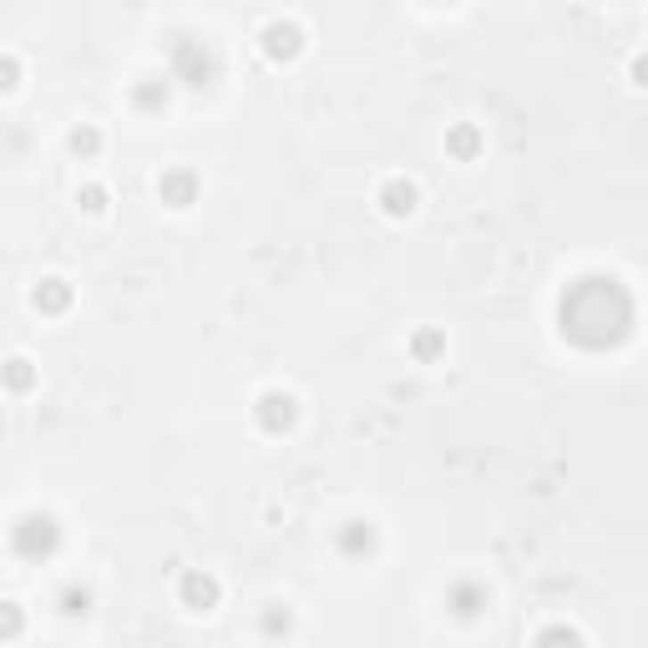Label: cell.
Segmentation results:
<instances>
[{
  "label": "cell",
  "instance_id": "10",
  "mask_svg": "<svg viewBox=\"0 0 648 648\" xmlns=\"http://www.w3.org/2000/svg\"><path fill=\"white\" fill-rule=\"evenodd\" d=\"M340 553L345 557H370L375 553V527L370 522H345L340 527Z\"/></svg>",
  "mask_w": 648,
  "mask_h": 648
},
{
  "label": "cell",
  "instance_id": "6",
  "mask_svg": "<svg viewBox=\"0 0 648 648\" xmlns=\"http://www.w3.org/2000/svg\"><path fill=\"white\" fill-rule=\"evenodd\" d=\"M158 198L168 208H193L198 203V177L188 173V168H173V173L158 177Z\"/></svg>",
  "mask_w": 648,
  "mask_h": 648
},
{
  "label": "cell",
  "instance_id": "4",
  "mask_svg": "<svg viewBox=\"0 0 648 648\" xmlns=\"http://www.w3.org/2000/svg\"><path fill=\"white\" fill-rule=\"evenodd\" d=\"M177 598H183V608H193V613H213L218 598H223V587H218L213 572L188 568V572H183V583H177Z\"/></svg>",
  "mask_w": 648,
  "mask_h": 648
},
{
  "label": "cell",
  "instance_id": "13",
  "mask_svg": "<svg viewBox=\"0 0 648 648\" xmlns=\"http://www.w3.org/2000/svg\"><path fill=\"white\" fill-rule=\"evenodd\" d=\"M132 102L143 111H158V107H168V81L162 77H143L137 86H132Z\"/></svg>",
  "mask_w": 648,
  "mask_h": 648
},
{
  "label": "cell",
  "instance_id": "2",
  "mask_svg": "<svg viewBox=\"0 0 648 648\" xmlns=\"http://www.w3.org/2000/svg\"><path fill=\"white\" fill-rule=\"evenodd\" d=\"M11 553L21 562H51L62 553V527L51 512H21L16 527H11Z\"/></svg>",
  "mask_w": 648,
  "mask_h": 648
},
{
  "label": "cell",
  "instance_id": "3",
  "mask_svg": "<svg viewBox=\"0 0 648 648\" xmlns=\"http://www.w3.org/2000/svg\"><path fill=\"white\" fill-rule=\"evenodd\" d=\"M173 77H183L188 86H208V81L218 77V56L208 41L198 36H177L173 41Z\"/></svg>",
  "mask_w": 648,
  "mask_h": 648
},
{
  "label": "cell",
  "instance_id": "11",
  "mask_svg": "<svg viewBox=\"0 0 648 648\" xmlns=\"http://www.w3.org/2000/svg\"><path fill=\"white\" fill-rule=\"evenodd\" d=\"M380 208H385V213H390V218H411L415 213V188L411 183H385V188H380Z\"/></svg>",
  "mask_w": 648,
  "mask_h": 648
},
{
  "label": "cell",
  "instance_id": "9",
  "mask_svg": "<svg viewBox=\"0 0 648 648\" xmlns=\"http://www.w3.org/2000/svg\"><path fill=\"white\" fill-rule=\"evenodd\" d=\"M31 304L41 315H66V309H71V284L51 274V279H41V284L31 289Z\"/></svg>",
  "mask_w": 648,
  "mask_h": 648
},
{
  "label": "cell",
  "instance_id": "19",
  "mask_svg": "<svg viewBox=\"0 0 648 648\" xmlns=\"http://www.w3.org/2000/svg\"><path fill=\"white\" fill-rule=\"evenodd\" d=\"M436 349H441V340H436V334H415V355H421V360H431Z\"/></svg>",
  "mask_w": 648,
  "mask_h": 648
},
{
  "label": "cell",
  "instance_id": "22",
  "mask_svg": "<svg viewBox=\"0 0 648 648\" xmlns=\"http://www.w3.org/2000/svg\"><path fill=\"white\" fill-rule=\"evenodd\" d=\"M633 81H638V86H648V56H638V62H633Z\"/></svg>",
  "mask_w": 648,
  "mask_h": 648
},
{
  "label": "cell",
  "instance_id": "12",
  "mask_svg": "<svg viewBox=\"0 0 648 648\" xmlns=\"http://www.w3.org/2000/svg\"><path fill=\"white\" fill-rule=\"evenodd\" d=\"M56 613H62V618H86V613H92V587L66 583L62 593H56Z\"/></svg>",
  "mask_w": 648,
  "mask_h": 648
},
{
  "label": "cell",
  "instance_id": "18",
  "mask_svg": "<svg viewBox=\"0 0 648 648\" xmlns=\"http://www.w3.org/2000/svg\"><path fill=\"white\" fill-rule=\"evenodd\" d=\"M77 203L86 208V213H107V188H96V183H92V188L77 193Z\"/></svg>",
  "mask_w": 648,
  "mask_h": 648
},
{
  "label": "cell",
  "instance_id": "21",
  "mask_svg": "<svg viewBox=\"0 0 648 648\" xmlns=\"http://www.w3.org/2000/svg\"><path fill=\"white\" fill-rule=\"evenodd\" d=\"M264 633H289V613H269L264 618Z\"/></svg>",
  "mask_w": 648,
  "mask_h": 648
},
{
  "label": "cell",
  "instance_id": "14",
  "mask_svg": "<svg viewBox=\"0 0 648 648\" xmlns=\"http://www.w3.org/2000/svg\"><path fill=\"white\" fill-rule=\"evenodd\" d=\"M5 385H11V396H26V390L36 385V370H31L26 355H16V360L5 365Z\"/></svg>",
  "mask_w": 648,
  "mask_h": 648
},
{
  "label": "cell",
  "instance_id": "15",
  "mask_svg": "<svg viewBox=\"0 0 648 648\" xmlns=\"http://www.w3.org/2000/svg\"><path fill=\"white\" fill-rule=\"evenodd\" d=\"M66 143H71V152H77V158H96V152H102V132H96V127H77Z\"/></svg>",
  "mask_w": 648,
  "mask_h": 648
},
{
  "label": "cell",
  "instance_id": "5",
  "mask_svg": "<svg viewBox=\"0 0 648 648\" xmlns=\"http://www.w3.org/2000/svg\"><path fill=\"white\" fill-rule=\"evenodd\" d=\"M304 51V31L294 26V21H274V26H264V56L269 62H294Z\"/></svg>",
  "mask_w": 648,
  "mask_h": 648
},
{
  "label": "cell",
  "instance_id": "17",
  "mask_svg": "<svg viewBox=\"0 0 648 648\" xmlns=\"http://www.w3.org/2000/svg\"><path fill=\"white\" fill-rule=\"evenodd\" d=\"M476 143H481V137H476V127H456V132H451V152H461V158H472Z\"/></svg>",
  "mask_w": 648,
  "mask_h": 648
},
{
  "label": "cell",
  "instance_id": "1",
  "mask_svg": "<svg viewBox=\"0 0 648 648\" xmlns=\"http://www.w3.org/2000/svg\"><path fill=\"white\" fill-rule=\"evenodd\" d=\"M628 294L618 289V279H578L572 294L562 299V334H572L578 345L603 349L618 345L628 334Z\"/></svg>",
  "mask_w": 648,
  "mask_h": 648
},
{
  "label": "cell",
  "instance_id": "16",
  "mask_svg": "<svg viewBox=\"0 0 648 648\" xmlns=\"http://www.w3.org/2000/svg\"><path fill=\"white\" fill-rule=\"evenodd\" d=\"M21 623H26V618H21L16 603H0V644H16V638H21Z\"/></svg>",
  "mask_w": 648,
  "mask_h": 648
},
{
  "label": "cell",
  "instance_id": "7",
  "mask_svg": "<svg viewBox=\"0 0 648 648\" xmlns=\"http://www.w3.org/2000/svg\"><path fill=\"white\" fill-rule=\"evenodd\" d=\"M258 426L274 431V436H284V431L294 426V396H284V390L258 396Z\"/></svg>",
  "mask_w": 648,
  "mask_h": 648
},
{
  "label": "cell",
  "instance_id": "8",
  "mask_svg": "<svg viewBox=\"0 0 648 648\" xmlns=\"http://www.w3.org/2000/svg\"><path fill=\"white\" fill-rule=\"evenodd\" d=\"M487 603L491 593L481 583H472V578H461V583H451V593H446V608L456 618H476V613H487Z\"/></svg>",
  "mask_w": 648,
  "mask_h": 648
},
{
  "label": "cell",
  "instance_id": "20",
  "mask_svg": "<svg viewBox=\"0 0 648 648\" xmlns=\"http://www.w3.org/2000/svg\"><path fill=\"white\" fill-rule=\"evenodd\" d=\"M16 86H21V62L5 56V92H16Z\"/></svg>",
  "mask_w": 648,
  "mask_h": 648
}]
</instances>
